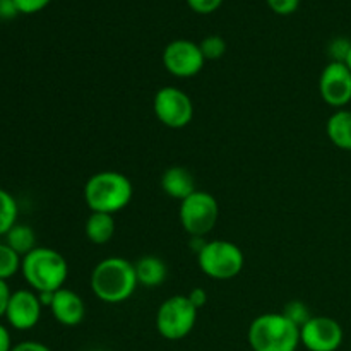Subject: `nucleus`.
Segmentation results:
<instances>
[{
    "label": "nucleus",
    "instance_id": "obj_24",
    "mask_svg": "<svg viewBox=\"0 0 351 351\" xmlns=\"http://www.w3.org/2000/svg\"><path fill=\"white\" fill-rule=\"evenodd\" d=\"M266 3L278 16H290L300 7V0H266Z\"/></svg>",
    "mask_w": 351,
    "mask_h": 351
},
{
    "label": "nucleus",
    "instance_id": "obj_3",
    "mask_svg": "<svg viewBox=\"0 0 351 351\" xmlns=\"http://www.w3.org/2000/svg\"><path fill=\"white\" fill-rule=\"evenodd\" d=\"M21 273L36 293L58 291L67 281L69 264L57 250L50 247H36L23 257Z\"/></svg>",
    "mask_w": 351,
    "mask_h": 351
},
{
    "label": "nucleus",
    "instance_id": "obj_7",
    "mask_svg": "<svg viewBox=\"0 0 351 351\" xmlns=\"http://www.w3.org/2000/svg\"><path fill=\"white\" fill-rule=\"evenodd\" d=\"M219 218V204L213 194L195 191L180 202V223L189 237H206L215 230Z\"/></svg>",
    "mask_w": 351,
    "mask_h": 351
},
{
    "label": "nucleus",
    "instance_id": "obj_23",
    "mask_svg": "<svg viewBox=\"0 0 351 351\" xmlns=\"http://www.w3.org/2000/svg\"><path fill=\"white\" fill-rule=\"evenodd\" d=\"M351 51V41L348 38H335L331 43L328 45V53L331 57V62H343L346 64Z\"/></svg>",
    "mask_w": 351,
    "mask_h": 351
},
{
    "label": "nucleus",
    "instance_id": "obj_25",
    "mask_svg": "<svg viewBox=\"0 0 351 351\" xmlns=\"http://www.w3.org/2000/svg\"><path fill=\"white\" fill-rule=\"evenodd\" d=\"M187 5L194 10L195 14H202V16H208V14L216 12V10L221 7L223 0H185Z\"/></svg>",
    "mask_w": 351,
    "mask_h": 351
},
{
    "label": "nucleus",
    "instance_id": "obj_30",
    "mask_svg": "<svg viewBox=\"0 0 351 351\" xmlns=\"http://www.w3.org/2000/svg\"><path fill=\"white\" fill-rule=\"evenodd\" d=\"M10 351H51V350L40 341H23L14 345Z\"/></svg>",
    "mask_w": 351,
    "mask_h": 351
},
{
    "label": "nucleus",
    "instance_id": "obj_8",
    "mask_svg": "<svg viewBox=\"0 0 351 351\" xmlns=\"http://www.w3.org/2000/svg\"><path fill=\"white\" fill-rule=\"evenodd\" d=\"M154 115L170 129H184L194 119V103L191 96L180 88L165 86L158 89L153 101Z\"/></svg>",
    "mask_w": 351,
    "mask_h": 351
},
{
    "label": "nucleus",
    "instance_id": "obj_31",
    "mask_svg": "<svg viewBox=\"0 0 351 351\" xmlns=\"http://www.w3.org/2000/svg\"><path fill=\"white\" fill-rule=\"evenodd\" d=\"M12 350V341H10V332L5 326L0 322V351Z\"/></svg>",
    "mask_w": 351,
    "mask_h": 351
},
{
    "label": "nucleus",
    "instance_id": "obj_26",
    "mask_svg": "<svg viewBox=\"0 0 351 351\" xmlns=\"http://www.w3.org/2000/svg\"><path fill=\"white\" fill-rule=\"evenodd\" d=\"M50 2L51 0H14L19 14H26V16L41 12V10L50 5Z\"/></svg>",
    "mask_w": 351,
    "mask_h": 351
},
{
    "label": "nucleus",
    "instance_id": "obj_11",
    "mask_svg": "<svg viewBox=\"0 0 351 351\" xmlns=\"http://www.w3.org/2000/svg\"><path fill=\"white\" fill-rule=\"evenodd\" d=\"M321 98L332 108H345L351 101V71L343 62H329L319 77Z\"/></svg>",
    "mask_w": 351,
    "mask_h": 351
},
{
    "label": "nucleus",
    "instance_id": "obj_17",
    "mask_svg": "<svg viewBox=\"0 0 351 351\" xmlns=\"http://www.w3.org/2000/svg\"><path fill=\"white\" fill-rule=\"evenodd\" d=\"M115 235V219L106 213H91L86 221V237L95 245H105Z\"/></svg>",
    "mask_w": 351,
    "mask_h": 351
},
{
    "label": "nucleus",
    "instance_id": "obj_6",
    "mask_svg": "<svg viewBox=\"0 0 351 351\" xmlns=\"http://www.w3.org/2000/svg\"><path fill=\"white\" fill-rule=\"evenodd\" d=\"M197 312L187 295H173L158 308L156 331L168 341H180L195 328Z\"/></svg>",
    "mask_w": 351,
    "mask_h": 351
},
{
    "label": "nucleus",
    "instance_id": "obj_12",
    "mask_svg": "<svg viewBox=\"0 0 351 351\" xmlns=\"http://www.w3.org/2000/svg\"><path fill=\"white\" fill-rule=\"evenodd\" d=\"M40 297L33 290H17L14 291L7 307L5 319L10 328L17 331H29L40 322L41 319Z\"/></svg>",
    "mask_w": 351,
    "mask_h": 351
},
{
    "label": "nucleus",
    "instance_id": "obj_32",
    "mask_svg": "<svg viewBox=\"0 0 351 351\" xmlns=\"http://www.w3.org/2000/svg\"><path fill=\"white\" fill-rule=\"evenodd\" d=\"M206 243H208L206 237H191V240H189V249L194 250L195 256H199L202 252V249L206 247Z\"/></svg>",
    "mask_w": 351,
    "mask_h": 351
},
{
    "label": "nucleus",
    "instance_id": "obj_33",
    "mask_svg": "<svg viewBox=\"0 0 351 351\" xmlns=\"http://www.w3.org/2000/svg\"><path fill=\"white\" fill-rule=\"evenodd\" d=\"M346 65H348V67H350V71H351V51H350L348 58H346Z\"/></svg>",
    "mask_w": 351,
    "mask_h": 351
},
{
    "label": "nucleus",
    "instance_id": "obj_28",
    "mask_svg": "<svg viewBox=\"0 0 351 351\" xmlns=\"http://www.w3.org/2000/svg\"><path fill=\"white\" fill-rule=\"evenodd\" d=\"M189 297V300L192 302V305H194L195 308H201V307H204L206 305V302H208V293H206V290L204 288H194V290H191V293L187 295Z\"/></svg>",
    "mask_w": 351,
    "mask_h": 351
},
{
    "label": "nucleus",
    "instance_id": "obj_9",
    "mask_svg": "<svg viewBox=\"0 0 351 351\" xmlns=\"http://www.w3.org/2000/svg\"><path fill=\"white\" fill-rule=\"evenodd\" d=\"M206 58L199 43L185 38L170 41L163 50V65L175 77H194L204 69Z\"/></svg>",
    "mask_w": 351,
    "mask_h": 351
},
{
    "label": "nucleus",
    "instance_id": "obj_22",
    "mask_svg": "<svg viewBox=\"0 0 351 351\" xmlns=\"http://www.w3.org/2000/svg\"><path fill=\"white\" fill-rule=\"evenodd\" d=\"M281 314L288 319V321L293 322L295 326L302 328L304 324H307L314 315H311V311H308L307 305L304 304L302 300H291L285 305L283 312Z\"/></svg>",
    "mask_w": 351,
    "mask_h": 351
},
{
    "label": "nucleus",
    "instance_id": "obj_1",
    "mask_svg": "<svg viewBox=\"0 0 351 351\" xmlns=\"http://www.w3.org/2000/svg\"><path fill=\"white\" fill-rule=\"evenodd\" d=\"M139 287L136 266L123 257H106L91 273V290L101 302L110 305L123 304Z\"/></svg>",
    "mask_w": 351,
    "mask_h": 351
},
{
    "label": "nucleus",
    "instance_id": "obj_2",
    "mask_svg": "<svg viewBox=\"0 0 351 351\" xmlns=\"http://www.w3.org/2000/svg\"><path fill=\"white\" fill-rule=\"evenodd\" d=\"M132 195V182L120 171H98L84 185V201L91 213L115 215L129 206Z\"/></svg>",
    "mask_w": 351,
    "mask_h": 351
},
{
    "label": "nucleus",
    "instance_id": "obj_29",
    "mask_svg": "<svg viewBox=\"0 0 351 351\" xmlns=\"http://www.w3.org/2000/svg\"><path fill=\"white\" fill-rule=\"evenodd\" d=\"M19 14L14 0H0V19H12Z\"/></svg>",
    "mask_w": 351,
    "mask_h": 351
},
{
    "label": "nucleus",
    "instance_id": "obj_27",
    "mask_svg": "<svg viewBox=\"0 0 351 351\" xmlns=\"http://www.w3.org/2000/svg\"><path fill=\"white\" fill-rule=\"evenodd\" d=\"M10 297H12V291H10L9 285H7V281L0 280V319L5 317Z\"/></svg>",
    "mask_w": 351,
    "mask_h": 351
},
{
    "label": "nucleus",
    "instance_id": "obj_5",
    "mask_svg": "<svg viewBox=\"0 0 351 351\" xmlns=\"http://www.w3.org/2000/svg\"><path fill=\"white\" fill-rule=\"evenodd\" d=\"M199 269L211 280L228 281L239 276L245 266L243 250L230 240H211L197 256Z\"/></svg>",
    "mask_w": 351,
    "mask_h": 351
},
{
    "label": "nucleus",
    "instance_id": "obj_15",
    "mask_svg": "<svg viewBox=\"0 0 351 351\" xmlns=\"http://www.w3.org/2000/svg\"><path fill=\"white\" fill-rule=\"evenodd\" d=\"M136 276L137 283L144 288H158L167 281L168 267L163 259L158 256H143L137 259Z\"/></svg>",
    "mask_w": 351,
    "mask_h": 351
},
{
    "label": "nucleus",
    "instance_id": "obj_10",
    "mask_svg": "<svg viewBox=\"0 0 351 351\" xmlns=\"http://www.w3.org/2000/svg\"><path fill=\"white\" fill-rule=\"evenodd\" d=\"M341 324L326 315H314L300 328V343L308 351H338L343 345Z\"/></svg>",
    "mask_w": 351,
    "mask_h": 351
},
{
    "label": "nucleus",
    "instance_id": "obj_19",
    "mask_svg": "<svg viewBox=\"0 0 351 351\" xmlns=\"http://www.w3.org/2000/svg\"><path fill=\"white\" fill-rule=\"evenodd\" d=\"M19 206L14 195L5 189H0V237H5L17 223Z\"/></svg>",
    "mask_w": 351,
    "mask_h": 351
},
{
    "label": "nucleus",
    "instance_id": "obj_18",
    "mask_svg": "<svg viewBox=\"0 0 351 351\" xmlns=\"http://www.w3.org/2000/svg\"><path fill=\"white\" fill-rule=\"evenodd\" d=\"M5 243L10 249L16 250L21 257H24L31 250L36 249V235H34V230L29 225L16 223L5 235Z\"/></svg>",
    "mask_w": 351,
    "mask_h": 351
},
{
    "label": "nucleus",
    "instance_id": "obj_14",
    "mask_svg": "<svg viewBox=\"0 0 351 351\" xmlns=\"http://www.w3.org/2000/svg\"><path fill=\"white\" fill-rule=\"evenodd\" d=\"M161 189L165 194L170 195L171 199H178L180 202L197 191L194 175L184 167L167 168L161 175Z\"/></svg>",
    "mask_w": 351,
    "mask_h": 351
},
{
    "label": "nucleus",
    "instance_id": "obj_16",
    "mask_svg": "<svg viewBox=\"0 0 351 351\" xmlns=\"http://www.w3.org/2000/svg\"><path fill=\"white\" fill-rule=\"evenodd\" d=\"M326 132L329 141L338 149L351 151V112L350 110H338L332 113L326 123Z\"/></svg>",
    "mask_w": 351,
    "mask_h": 351
},
{
    "label": "nucleus",
    "instance_id": "obj_4",
    "mask_svg": "<svg viewBox=\"0 0 351 351\" xmlns=\"http://www.w3.org/2000/svg\"><path fill=\"white\" fill-rule=\"evenodd\" d=\"M249 345L252 351H297L302 345L300 328L281 312H266L250 324Z\"/></svg>",
    "mask_w": 351,
    "mask_h": 351
},
{
    "label": "nucleus",
    "instance_id": "obj_13",
    "mask_svg": "<svg viewBox=\"0 0 351 351\" xmlns=\"http://www.w3.org/2000/svg\"><path fill=\"white\" fill-rule=\"evenodd\" d=\"M50 311L58 324L65 326V328H74L84 321L86 305L75 291L69 290V288H60L58 291H55Z\"/></svg>",
    "mask_w": 351,
    "mask_h": 351
},
{
    "label": "nucleus",
    "instance_id": "obj_20",
    "mask_svg": "<svg viewBox=\"0 0 351 351\" xmlns=\"http://www.w3.org/2000/svg\"><path fill=\"white\" fill-rule=\"evenodd\" d=\"M23 257L10 249L7 243H0V280L7 281L21 271Z\"/></svg>",
    "mask_w": 351,
    "mask_h": 351
},
{
    "label": "nucleus",
    "instance_id": "obj_21",
    "mask_svg": "<svg viewBox=\"0 0 351 351\" xmlns=\"http://www.w3.org/2000/svg\"><path fill=\"white\" fill-rule=\"evenodd\" d=\"M199 48L206 60H218L226 53V41L219 34H209L199 43Z\"/></svg>",
    "mask_w": 351,
    "mask_h": 351
}]
</instances>
